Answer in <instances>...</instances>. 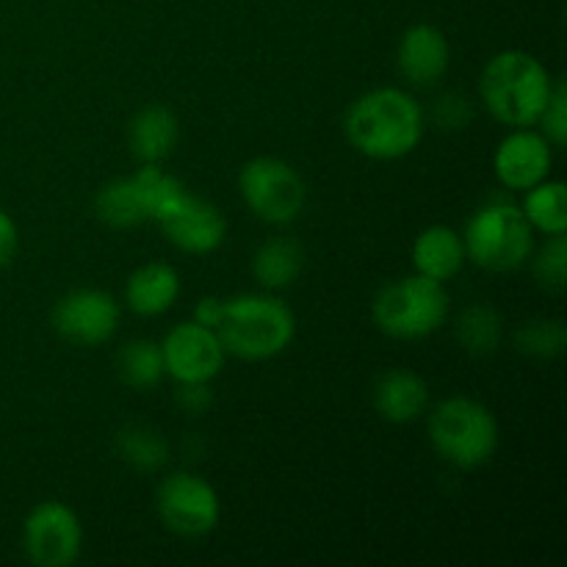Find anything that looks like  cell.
<instances>
[{
  "label": "cell",
  "mask_w": 567,
  "mask_h": 567,
  "mask_svg": "<svg viewBox=\"0 0 567 567\" xmlns=\"http://www.w3.org/2000/svg\"><path fill=\"white\" fill-rule=\"evenodd\" d=\"M343 133L358 153L374 161H396L413 153L424 136V109L396 86L371 89L349 105Z\"/></svg>",
  "instance_id": "1"
},
{
  "label": "cell",
  "mask_w": 567,
  "mask_h": 567,
  "mask_svg": "<svg viewBox=\"0 0 567 567\" xmlns=\"http://www.w3.org/2000/svg\"><path fill=\"white\" fill-rule=\"evenodd\" d=\"M554 78L540 61L524 50H504L487 61L480 94L491 116L502 125L535 127L551 97Z\"/></svg>",
  "instance_id": "2"
},
{
  "label": "cell",
  "mask_w": 567,
  "mask_h": 567,
  "mask_svg": "<svg viewBox=\"0 0 567 567\" xmlns=\"http://www.w3.org/2000/svg\"><path fill=\"white\" fill-rule=\"evenodd\" d=\"M216 336L227 354L241 360H269L286 352L297 336V321L291 308L271 293H241L225 299Z\"/></svg>",
  "instance_id": "3"
},
{
  "label": "cell",
  "mask_w": 567,
  "mask_h": 567,
  "mask_svg": "<svg viewBox=\"0 0 567 567\" xmlns=\"http://www.w3.org/2000/svg\"><path fill=\"white\" fill-rule=\"evenodd\" d=\"M465 258L487 271H515L532 258L535 230L513 199H487L463 233Z\"/></svg>",
  "instance_id": "4"
},
{
  "label": "cell",
  "mask_w": 567,
  "mask_h": 567,
  "mask_svg": "<svg viewBox=\"0 0 567 567\" xmlns=\"http://www.w3.org/2000/svg\"><path fill=\"white\" fill-rule=\"evenodd\" d=\"M430 441L446 463L480 468L498 449V421L476 399H443L430 415Z\"/></svg>",
  "instance_id": "5"
},
{
  "label": "cell",
  "mask_w": 567,
  "mask_h": 567,
  "mask_svg": "<svg viewBox=\"0 0 567 567\" xmlns=\"http://www.w3.org/2000/svg\"><path fill=\"white\" fill-rule=\"evenodd\" d=\"M377 327L399 341H419L441 330L449 319V293L443 282L410 275L388 282L371 305Z\"/></svg>",
  "instance_id": "6"
},
{
  "label": "cell",
  "mask_w": 567,
  "mask_h": 567,
  "mask_svg": "<svg viewBox=\"0 0 567 567\" xmlns=\"http://www.w3.org/2000/svg\"><path fill=\"white\" fill-rule=\"evenodd\" d=\"M238 188L247 208L266 225H288L299 219L308 203V186L288 161L260 155L244 164Z\"/></svg>",
  "instance_id": "7"
},
{
  "label": "cell",
  "mask_w": 567,
  "mask_h": 567,
  "mask_svg": "<svg viewBox=\"0 0 567 567\" xmlns=\"http://www.w3.org/2000/svg\"><path fill=\"white\" fill-rule=\"evenodd\" d=\"M81 520L61 502H44L33 507L22 526V548L39 567L72 565L81 554Z\"/></svg>",
  "instance_id": "8"
},
{
  "label": "cell",
  "mask_w": 567,
  "mask_h": 567,
  "mask_svg": "<svg viewBox=\"0 0 567 567\" xmlns=\"http://www.w3.org/2000/svg\"><path fill=\"white\" fill-rule=\"evenodd\" d=\"M158 515L175 535L203 537L219 524L221 504L205 480L194 474H172L158 487Z\"/></svg>",
  "instance_id": "9"
},
{
  "label": "cell",
  "mask_w": 567,
  "mask_h": 567,
  "mask_svg": "<svg viewBox=\"0 0 567 567\" xmlns=\"http://www.w3.org/2000/svg\"><path fill=\"white\" fill-rule=\"evenodd\" d=\"M120 302L97 288H78L53 308V327L64 341L78 347L105 343L120 327Z\"/></svg>",
  "instance_id": "10"
},
{
  "label": "cell",
  "mask_w": 567,
  "mask_h": 567,
  "mask_svg": "<svg viewBox=\"0 0 567 567\" xmlns=\"http://www.w3.org/2000/svg\"><path fill=\"white\" fill-rule=\"evenodd\" d=\"M166 374L175 382H210L225 365V347L210 327L183 321L161 341Z\"/></svg>",
  "instance_id": "11"
},
{
  "label": "cell",
  "mask_w": 567,
  "mask_h": 567,
  "mask_svg": "<svg viewBox=\"0 0 567 567\" xmlns=\"http://www.w3.org/2000/svg\"><path fill=\"white\" fill-rule=\"evenodd\" d=\"M166 241L188 255H208L221 247L227 236V221L214 203L194 194H183L158 221Z\"/></svg>",
  "instance_id": "12"
},
{
  "label": "cell",
  "mask_w": 567,
  "mask_h": 567,
  "mask_svg": "<svg viewBox=\"0 0 567 567\" xmlns=\"http://www.w3.org/2000/svg\"><path fill=\"white\" fill-rule=\"evenodd\" d=\"M554 147L532 127H513L493 155V169L509 192H526L551 175Z\"/></svg>",
  "instance_id": "13"
},
{
  "label": "cell",
  "mask_w": 567,
  "mask_h": 567,
  "mask_svg": "<svg viewBox=\"0 0 567 567\" xmlns=\"http://www.w3.org/2000/svg\"><path fill=\"white\" fill-rule=\"evenodd\" d=\"M399 72L408 83L413 86H435L449 70V42L443 37L441 28L430 25V22H419V25H410L402 33V42H399Z\"/></svg>",
  "instance_id": "14"
},
{
  "label": "cell",
  "mask_w": 567,
  "mask_h": 567,
  "mask_svg": "<svg viewBox=\"0 0 567 567\" xmlns=\"http://www.w3.org/2000/svg\"><path fill=\"white\" fill-rule=\"evenodd\" d=\"M374 408L391 424H410L430 408V388L413 371L393 369L377 382Z\"/></svg>",
  "instance_id": "15"
},
{
  "label": "cell",
  "mask_w": 567,
  "mask_h": 567,
  "mask_svg": "<svg viewBox=\"0 0 567 567\" xmlns=\"http://www.w3.org/2000/svg\"><path fill=\"white\" fill-rule=\"evenodd\" d=\"M465 244L457 230L449 225H432L419 233L413 241V266L415 275H424L430 280L446 282L463 269Z\"/></svg>",
  "instance_id": "16"
},
{
  "label": "cell",
  "mask_w": 567,
  "mask_h": 567,
  "mask_svg": "<svg viewBox=\"0 0 567 567\" xmlns=\"http://www.w3.org/2000/svg\"><path fill=\"white\" fill-rule=\"evenodd\" d=\"M181 297V277H177L175 266L161 264H144L127 277L125 286V302L133 313L138 316H161L172 308Z\"/></svg>",
  "instance_id": "17"
},
{
  "label": "cell",
  "mask_w": 567,
  "mask_h": 567,
  "mask_svg": "<svg viewBox=\"0 0 567 567\" xmlns=\"http://www.w3.org/2000/svg\"><path fill=\"white\" fill-rule=\"evenodd\" d=\"M177 136H181L177 116L166 105H147L133 116L131 127H127V142L142 164H161L164 158H169Z\"/></svg>",
  "instance_id": "18"
},
{
  "label": "cell",
  "mask_w": 567,
  "mask_h": 567,
  "mask_svg": "<svg viewBox=\"0 0 567 567\" xmlns=\"http://www.w3.org/2000/svg\"><path fill=\"white\" fill-rule=\"evenodd\" d=\"M305 269L302 244L288 236H275L260 244L252 255V275L269 291L288 288Z\"/></svg>",
  "instance_id": "19"
},
{
  "label": "cell",
  "mask_w": 567,
  "mask_h": 567,
  "mask_svg": "<svg viewBox=\"0 0 567 567\" xmlns=\"http://www.w3.org/2000/svg\"><path fill=\"white\" fill-rule=\"evenodd\" d=\"M94 210H97L100 221L116 227V230H131V227L150 221L133 177H116V181L105 183L94 197Z\"/></svg>",
  "instance_id": "20"
},
{
  "label": "cell",
  "mask_w": 567,
  "mask_h": 567,
  "mask_svg": "<svg viewBox=\"0 0 567 567\" xmlns=\"http://www.w3.org/2000/svg\"><path fill=\"white\" fill-rule=\"evenodd\" d=\"M524 210L526 221L532 230H540L546 236H563L567 230V192L565 183L559 181H543L537 186L524 192Z\"/></svg>",
  "instance_id": "21"
},
{
  "label": "cell",
  "mask_w": 567,
  "mask_h": 567,
  "mask_svg": "<svg viewBox=\"0 0 567 567\" xmlns=\"http://www.w3.org/2000/svg\"><path fill=\"white\" fill-rule=\"evenodd\" d=\"M504 338V319L493 305L476 302L460 313L457 341L474 358H487L498 349Z\"/></svg>",
  "instance_id": "22"
},
{
  "label": "cell",
  "mask_w": 567,
  "mask_h": 567,
  "mask_svg": "<svg viewBox=\"0 0 567 567\" xmlns=\"http://www.w3.org/2000/svg\"><path fill=\"white\" fill-rule=\"evenodd\" d=\"M116 371H120V380L131 385L133 391L155 388L166 374L161 343L147 341V338L127 341L116 354Z\"/></svg>",
  "instance_id": "23"
},
{
  "label": "cell",
  "mask_w": 567,
  "mask_h": 567,
  "mask_svg": "<svg viewBox=\"0 0 567 567\" xmlns=\"http://www.w3.org/2000/svg\"><path fill=\"white\" fill-rule=\"evenodd\" d=\"M114 446L116 454L136 471H158L169 457V446H166L164 435L153 426H125V430L116 432Z\"/></svg>",
  "instance_id": "24"
},
{
  "label": "cell",
  "mask_w": 567,
  "mask_h": 567,
  "mask_svg": "<svg viewBox=\"0 0 567 567\" xmlns=\"http://www.w3.org/2000/svg\"><path fill=\"white\" fill-rule=\"evenodd\" d=\"M131 177L136 183L138 194H142V203L150 221L164 219L166 210L186 194L183 183L177 177H172L166 169H161L158 164H142V169Z\"/></svg>",
  "instance_id": "25"
},
{
  "label": "cell",
  "mask_w": 567,
  "mask_h": 567,
  "mask_svg": "<svg viewBox=\"0 0 567 567\" xmlns=\"http://www.w3.org/2000/svg\"><path fill=\"white\" fill-rule=\"evenodd\" d=\"M567 332L557 319H535L518 330V349L532 358H557L565 352Z\"/></svg>",
  "instance_id": "26"
},
{
  "label": "cell",
  "mask_w": 567,
  "mask_h": 567,
  "mask_svg": "<svg viewBox=\"0 0 567 567\" xmlns=\"http://www.w3.org/2000/svg\"><path fill=\"white\" fill-rule=\"evenodd\" d=\"M532 269H535L537 282H540L546 291H554V293L565 291V286H567V238H565V233L563 236H548V241L540 247V252H537Z\"/></svg>",
  "instance_id": "27"
},
{
  "label": "cell",
  "mask_w": 567,
  "mask_h": 567,
  "mask_svg": "<svg viewBox=\"0 0 567 567\" xmlns=\"http://www.w3.org/2000/svg\"><path fill=\"white\" fill-rule=\"evenodd\" d=\"M540 133L551 142V147H565L567 142V89L563 81L554 83L551 97L540 114Z\"/></svg>",
  "instance_id": "28"
},
{
  "label": "cell",
  "mask_w": 567,
  "mask_h": 567,
  "mask_svg": "<svg viewBox=\"0 0 567 567\" xmlns=\"http://www.w3.org/2000/svg\"><path fill=\"white\" fill-rule=\"evenodd\" d=\"M432 116H435L437 127H443V131H463L474 120V105L463 92H446L437 97Z\"/></svg>",
  "instance_id": "29"
},
{
  "label": "cell",
  "mask_w": 567,
  "mask_h": 567,
  "mask_svg": "<svg viewBox=\"0 0 567 567\" xmlns=\"http://www.w3.org/2000/svg\"><path fill=\"white\" fill-rule=\"evenodd\" d=\"M214 402L208 382H177V404L188 415H203Z\"/></svg>",
  "instance_id": "30"
},
{
  "label": "cell",
  "mask_w": 567,
  "mask_h": 567,
  "mask_svg": "<svg viewBox=\"0 0 567 567\" xmlns=\"http://www.w3.org/2000/svg\"><path fill=\"white\" fill-rule=\"evenodd\" d=\"M17 244H20V236H17L14 219L0 208V269L17 255Z\"/></svg>",
  "instance_id": "31"
},
{
  "label": "cell",
  "mask_w": 567,
  "mask_h": 567,
  "mask_svg": "<svg viewBox=\"0 0 567 567\" xmlns=\"http://www.w3.org/2000/svg\"><path fill=\"white\" fill-rule=\"evenodd\" d=\"M221 313H225V299L203 297L197 302V308H194V321L203 327H210V330H216L221 321Z\"/></svg>",
  "instance_id": "32"
}]
</instances>
